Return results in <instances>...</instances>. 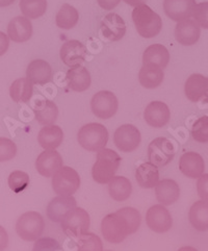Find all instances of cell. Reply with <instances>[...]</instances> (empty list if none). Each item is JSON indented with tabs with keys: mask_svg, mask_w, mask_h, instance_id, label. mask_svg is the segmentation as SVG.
I'll return each mask as SVG.
<instances>
[{
	"mask_svg": "<svg viewBox=\"0 0 208 251\" xmlns=\"http://www.w3.org/2000/svg\"><path fill=\"white\" fill-rule=\"evenodd\" d=\"M179 169L182 174L189 178H199L205 170L203 157L197 152L182 154L179 161Z\"/></svg>",
	"mask_w": 208,
	"mask_h": 251,
	"instance_id": "obj_21",
	"label": "cell"
},
{
	"mask_svg": "<svg viewBox=\"0 0 208 251\" xmlns=\"http://www.w3.org/2000/svg\"><path fill=\"white\" fill-rule=\"evenodd\" d=\"M100 30H101V35L104 39L116 42L120 41L126 33V24L121 16L111 13L101 20Z\"/></svg>",
	"mask_w": 208,
	"mask_h": 251,
	"instance_id": "obj_14",
	"label": "cell"
},
{
	"mask_svg": "<svg viewBox=\"0 0 208 251\" xmlns=\"http://www.w3.org/2000/svg\"><path fill=\"white\" fill-rule=\"evenodd\" d=\"M140 214L133 207H123L105 216L101 223V232L105 241L118 244L127 236L138 231L140 226Z\"/></svg>",
	"mask_w": 208,
	"mask_h": 251,
	"instance_id": "obj_1",
	"label": "cell"
},
{
	"mask_svg": "<svg viewBox=\"0 0 208 251\" xmlns=\"http://www.w3.org/2000/svg\"><path fill=\"white\" fill-rule=\"evenodd\" d=\"M155 195L158 202L162 205H171L179 199L180 189L178 183L173 179L158 181L155 188Z\"/></svg>",
	"mask_w": 208,
	"mask_h": 251,
	"instance_id": "obj_23",
	"label": "cell"
},
{
	"mask_svg": "<svg viewBox=\"0 0 208 251\" xmlns=\"http://www.w3.org/2000/svg\"><path fill=\"white\" fill-rule=\"evenodd\" d=\"M119 107L118 98L111 91H100L91 100V108L100 119H110Z\"/></svg>",
	"mask_w": 208,
	"mask_h": 251,
	"instance_id": "obj_9",
	"label": "cell"
},
{
	"mask_svg": "<svg viewBox=\"0 0 208 251\" xmlns=\"http://www.w3.org/2000/svg\"><path fill=\"white\" fill-rule=\"evenodd\" d=\"M79 187V174L70 167H62L53 175L52 188L57 195H73Z\"/></svg>",
	"mask_w": 208,
	"mask_h": 251,
	"instance_id": "obj_7",
	"label": "cell"
},
{
	"mask_svg": "<svg viewBox=\"0 0 208 251\" xmlns=\"http://www.w3.org/2000/svg\"><path fill=\"white\" fill-rule=\"evenodd\" d=\"M191 137L199 143H208V117L199 118L191 127Z\"/></svg>",
	"mask_w": 208,
	"mask_h": 251,
	"instance_id": "obj_37",
	"label": "cell"
},
{
	"mask_svg": "<svg viewBox=\"0 0 208 251\" xmlns=\"http://www.w3.org/2000/svg\"><path fill=\"white\" fill-rule=\"evenodd\" d=\"M100 7L105 11H111L120 3L121 0H97Z\"/></svg>",
	"mask_w": 208,
	"mask_h": 251,
	"instance_id": "obj_43",
	"label": "cell"
},
{
	"mask_svg": "<svg viewBox=\"0 0 208 251\" xmlns=\"http://www.w3.org/2000/svg\"><path fill=\"white\" fill-rule=\"evenodd\" d=\"M175 156V147L172 142L166 138H156L148 147V158L156 167L169 165Z\"/></svg>",
	"mask_w": 208,
	"mask_h": 251,
	"instance_id": "obj_8",
	"label": "cell"
},
{
	"mask_svg": "<svg viewBox=\"0 0 208 251\" xmlns=\"http://www.w3.org/2000/svg\"><path fill=\"white\" fill-rule=\"evenodd\" d=\"M146 223L154 232L163 233L171 229L173 219L170 212L162 204H156L147 211Z\"/></svg>",
	"mask_w": 208,
	"mask_h": 251,
	"instance_id": "obj_11",
	"label": "cell"
},
{
	"mask_svg": "<svg viewBox=\"0 0 208 251\" xmlns=\"http://www.w3.org/2000/svg\"><path fill=\"white\" fill-rule=\"evenodd\" d=\"M162 68L155 65L144 64L139 73V80L140 85L146 89H155L162 85L163 80Z\"/></svg>",
	"mask_w": 208,
	"mask_h": 251,
	"instance_id": "obj_28",
	"label": "cell"
},
{
	"mask_svg": "<svg viewBox=\"0 0 208 251\" xmlns=\"http://www.w3.org/2000/svg\"><path fill=\"white\" fill-rule=\"evenodd\" d=\"M61 246L58 245L57 242L55 240L45 238V239H41L39 240L35 247H33V250H60Z\"/></svg>",
	"mask_w": 208,
	"mask_h": 251,
	"instance_id": "obj_40",
	"label": "cell"
},
{
	"mask_svg": "<svg viewBox=\"0 0 208 251\" xmlns=\"http://www.w3.org/2000/svg\"><path fill=\"white\" fill-rule=\"evenodd\" d=\"M196 0H164V14L173 21H182L193 17Z\"/></svg>",
	"mask_w": 208,
	"mask_h": 251,
	"instance_id": "obj_13",
	"label": "cell"
},
{
	"mask_svg": "<svg viewBox=\"0 0 208 251\" xmlns=\"http://www.w3.org/2000/svg\"><path fill=\"white\" fill-rule=\"evenodd\" d=\"M26 78L33 85L44 86L52 80V68L44 60H35L29 63L26 69Z\"/></svg>",
	"mask_w": 208,
	"mask_h": 251,
	"instance_id": "obj_22",
	"label": "cell"
},
{
	"mask_svg": "<svg viewBox=\"0 0 208 251\" xmlns=\"http://www.w3.org/2000/svg\"><path fill=\"white\" fill-rule=\"evenodd\" d=\"M61 60L69 68L80 66L86 61L87 48L77 40H69L61 47Z\"/></svg>",
	"mask_w": 208,
	"mask_h": 251,
	"instance_id": "obj_12",
	"label": "cell"
},
{
	"mask_svg": "<svg viewBox=\"0 0 208 251\" xmlns=\"http://www.w3.org/2000/svg\"><path fill=\"white\" fill-rule=\"evenodd\" d=\"M63 167V158L54 149H46L36 161L37 171L44 177H51Z\"/></svg>",
	"mask_w": 208,
	"mask_h": 251,
	"instance_id": "obj_16",
	"label": "cell"
},
{
	"mask_svg": "<svg viewBox=\"0 0 208 251\" xmlns=\"http://www.w3.org/2000/svg\"><path fill=\"white\" fill-rule=\"evenodd\" d=\"M8 245V235L6 230L0 226V250H4Z\"/></svg>",
	"mask_w": 208,
	"mask_h": 251,
	"instance_id": "obj_44",
	"label": "cell"
},
{
	"mask_svg": "<svg viewBox=\"0 0 208 251\" xmlns=\"http://www.w3.org/2000/svg\"><path fill=\"white\" fill-rule=\"evenodd\" d=\"M78 251H101L103 250L102 241L92 232H83L77 238Z\"/></svg>",
	"mask_w": 208,
	"mask_h": 251,
	"instance_id": "obj_35",
	"label": "cell"
},
{
	"mask_svg": "<svg viewBox=\"0 0 208 251\" xmlns=\"http://www.w3.org/2000/svg\"><path fill=\"white\" fill-rule=\"evenodd\" d=\"M170 108L162 101H152L145 108L144 118L150 126L161 128L170 121Z\"/></svg>",
	"mask_w": 208,
	"mask_h": 251,
	"instance_id": "obj_18",
	"label": "cell"
},
{
	"mask_svg": "<svg viewBox=\"0 0 208 251\" xmlns=\"http://www.w3.org/2000/svg\"><path fill=\"white\" fill-rule=\"evenodd\" d=\"M91 219L87 211L81 207H74L62 220V228L68 237L77 239L90 228Z\"/></svg>",
	"mask_w": 208,
	"mask_h": 251,
	"instance_id": "obj_6",
	"label": "cell"
},
{
	"mask_svg": "<svg viewBox=\"0 0 208 251\" xmlns=\"http://www.w3.org/2000/svg\"><path fill=\"white\" fill-rule=\"evenodd\" d=\"M7 36L16 43H23L32 36V24L25 16L15 17L7 26Z\"/></svg>",
	"mask_w": 208,
	"mask_h": 251,
	"instance_id": "obj_20",
	"label": "cell"
},
{
	"mask_svg": "<svg viewBox=\"0 0 208 251\" xmlns=\"http://www.w3.org/2000/svg\"><path fill=\"white\" fill-rule=\"evenodd\" d=\"M79 14L74 6L65 3L55 17V23L62 29H71L78 23Z\"/></svg>",
	"mask_w": 208,
	"mask_h": 251,
	"instance_id": "obj_33",
	"label": "cell"
},
{
	"mask_svg": "<svg viewBox=\"0 0 208 251\" xmlns=\"http://www.w3.org/2000/svg\"><path fill=\"white\" fill-rule=\"evenodd\" d=\"M45 229V221L41 214L37 212H27L20 216L16 223V231L24 241H36Z\"/></svg>",
	"mask_w": 208,
	"mask_h": 251,
	"instance_id": "obj_5",
	"label": "cell"
},
{
	"mask_svg": "<svg viewBox=\"0 0 208 251\" xmlns=\"http://www.w3.org/2000/svg\"><path fill=\"white\" fill-rule=\"evenodd\" d=\"M33 83L28 78L16 79L10 88V95L15 102H27L33 93Z\"/></svg>",
	"mask_w": 208,
	"mask_h": 251,
	"instance_id": "obj_32",
	"label": "cell"
},
{
	"mask_svg": "<svg viewBox=\"0 0 208 251\" xmlns=\"http://www.w3.org/2000/svg\"><path fill=\"white\" fill-rule=\"evenodd\" d=\"M17 146L7 138H0V162H7L16 156Z\"/></svg>",
	"mask_w": 208,
	"mask_h": 251,
	"instance_id": "obj_38",
	"label": "cell"
},
{
	"mask_svg": "<svg viewBox=\"0 0 208 251\" xmlns=\"http://www.w3.org/2000/svg\"><path fill=\"white\" fill-rule=\"evenodd\" d=\"M123 1L126 2L127 4L131 5V6H138V5H141V4H145L147 0H123Z\"/></svg>",
	"mask_w": 208,
	"mask_h": 251,
	"instance_id": "obj_45",
	"label": "cell"
},
{
	"mask_svg": "<svg viewBox=\"0 0 208 251\" xmlns=\"http://www.w3.org/2000/svg\"><path fill=\"white\" fill-rule=\"evenodd\" d=\"M74 207H76V200L72 195H60L49 202L47 206V216L50 221L62 222L64 217Z\"/></svg>",
	"mask_w": 208,
	"mask_h": 251,
	"instance_id": "obj_19",
	"label": "cell"
},
{
	"mask_svg": "<svg viewBox=\"0 0 208 251\" xmlns=\"http://www.w3.org/2000/svg\"><path fill=\"white\" fill-rule=\"evenodd\" d=\"M36 120L42 125L53 124L58 116V108L53 101H50L47 99H41L36 102L35 107Z\"/></svg>",
	"mask_w": 208,
	"mask_h": 251,
	"instance_id": "obj_27",
	"label": "cell"
},
{
	"mask_svg": "<svg viewBox=\"0 0 208 251\" xmlns=\"http://www.w3.org/2000/svg\"><path fill=\"white\" fill-rule=\"evenodd\" d=\"M141 141L139 130L131 124H124L115 131L114 142L123 152H131L136 150Z\"/></svg>",
	"mask_w": 208,
	"mask_h": 251,
	"instance_id": "obj_10",
	"label": "cell"
},
{
	"mask_svg": "<svg viewBox=\"0 0 208 251\" xmlns=\"http://www.w3.org/2000/svg\"><path fill=\"white\" fill-rule=\"evenodd\" d=\"M16 0H0V7H6L13 4Z\"/></svg>",
	"mask_w": 208,
	"mask_h": 251,
	"instance_id": "obj_46",
	"label": "cell"
},
{
	"mask_svg": "<svg viewBox=\"0 0 208 251\" xmlns=\"http://www.w3.org/2000/svg\"><path fill=\"white\" fill-rule=\"evenodd\" d=\"M66 80L68 88L75 92L87 91L92 82L90 72L82 66H76L70 68V70L67 72Z\"/></svg>",
	"mask_w": 208,
	"mask_h": 251,
	"instance_id": "obj_24",
	"label": "cell"
},
{
	"mask_svg": "<svg viewBox=\"0 0 208 251\" xmlns=\"http://www.w3.org/2000/svg\"><path fill=\"white\" fill-rule=\"evenodd\" d=\"M200 35H201V29L199 24L190 18L179 21L175 27V38L178 43L183 46L196 44L199 41Z\"/></svg>",
	"mask_w": 208,
	"mask_h": 251,
	"instance_id": "obj_17",
	"label": "cell"
},
{
	"mask_svg": "<svg viewBox=\"0 0 208 251\" xmlns=\"http://www.w3.org/2000/svg\"><path fill=\"white\" fill-rule=\"evenodd\" d=\"M20 10L29 19H38L47 11V0H20Z\"/></svg>",
	"mask_w": 208,
	"mask_h": 251,
	"instance_id": "obj_34",
	"label": "cell"
},
{
	"mask_svg": "<svg viewBox=\"0 0 208 251\" xmlns=\"http://www.w3.org/2000/svg\"><path fill=\"white\" fill-rule=\"evenodd\" d=\"M121 163V157L112 149L103 148L99 150L97 161L92 169V175L96 182L105 185L115 176Z\"/></svg>",
	"mask_w": 208,
	"mask_h": 251,
	"instance_id": "obj_3",
	"label": "cell"
},
{
	"mask_svg": "<svg viewBox=\"0 0 208 251\" xmlns=\"http://www.w3.org/2000/svg\"><path fill=\"white\" fill-rule=\"evenodd\" d=\"M198 195L208 201V174H202L197 182Z\"/></svg>",
	"mask_w": 208,
	"mask_h": 251,
	"instance_id": "obj_41",
	"label": "cell"
},
{
	"mask_svg": "<svg viewBox=\"0 0 208 251\" xmlns=\"http://www.w3.org/2000/svg\"><path fill=\"white\" fill-rule=\"evenodd\" d=\"M185 92L190 101L208 103V77L202 74H191L185 81Z\"/></svg>",
	"mask_w": 208,
	"mask_h": 251,
	"instance_id": "obj_15",
	"label": "cell"
},
{
	"mask_svg": "<svg viewBox=\"0 0 208 251\" xmlns=\"http://www.w3.org/2000/svg\"><path fill=\"white\" fill-rule=\"evenodd\" d=\"M108 192L116 201H125L132 193L131 182L124 176H114L108 182Z\"/></svg>",
	"mask_w": 208,
	"mask_h": 251,
	"instance_id": "obj_31",
	"label": "cell"
},
{
	"mask_svg": "<svg viewBox=\"0 0 208 251\" xmlns=\"http://www.w3.org/2000/svg\"><path fill=\"white\" fill-rule=\"evenodd\" d=\"M188 220L196 230H208V201L202 199L191 205L188 213Z\"/></svg>",
	"mask_w": 208,
	"mask_h": 251,
	"instance_id": "obj_25",
	"label": "cell"
},
{
	"mask_svg": "<svg viewBox=\"0 0 208 251\" xmlns=\"http://www.w3.org/2000/svg\"><path fill=\"white\" fill-rule=\"evenodd\" d=\"M8 187L15 193H21L29 185V176L27 173L16 170L13 171L8 176Z\"/></svg>",
	"mask_w": 208,
	"mask_h": 251,
	"instance_id": "obj_36",
	"label": "cell"
},
{
	"mask_svg": "<svg viewBox=\"0 0 208 251\" xmlns=\"http://www.w3.org/2000/svg\"><path fill=\"white\" fill-rule=\"evenodd\" d=\"M136 178L139 185L144 189H152L160 181L157 167L151 163H144L136 171Z\"/></svg>",
	"mask_w": 208,
	"mask_h": 251,
	"instance_id": "obj_30",
	"label": "cell"
},
{
	"mask_svg": "<svg viewBox=\"0 0 208 251\" xmlns=\"http://www.w3.org/2000/svg\"><path fill=\"white\" fill-rule=\"evenodd\" d=\"M193 17L199 26L208 29V1L196 4Z\"/></svg>",
	"mask_w": 208,
	"mask_h": 251,
	"instance_id": "obj_39",
	"label": "cell"
},
{
	"mask_svg": "<svg viewBox=\"0 0 208 251\" xmlns=\"http://www.w3.org/2000/svg\"><path fill=\"white\" fill-rule=\"evenodd\" d=\"M132 20L139 35L146 39L156 37L162 28L161 16L146 3L135 7L132 12Z\"/></svg>",
	"mask_w": 208,
	"mask_h": 251,
	"instance_id": "obj_2",
	"label": "cell"
},
{
	"mask_svg": "<svg viewBox=\"0 0 208 251\" xmlns=\"http://www.w3.org/2000/svg\"><path fill=\"white\" fill-rule=\"evenodd\" d=\"M77 140L82 148L89 151H99L107 144L108 131L102 124L89 123L79 129Z\"/></svg>",
	"mask_w": 208,
	"mask_h": 251,
	"instance_id": "obj_4",
	"label": "cell"
},
{
	"mask_svg": "<svg viewBox=\"0 0 208 251\" xmlns=\"http://www.w3.org/2000/svg\"><path fill=\"white\" fill-rule=\"evenodd\" d=\"M64 140V132L57 125L49 124L42 128L39 132L38 141L44 149H55L62 144Z\"/></svg>",
	"mask_w": 208,
	"mask_h": 251,
	"instance_id": "obj_26",
	"label": "cell"
},
{
	"mask_svg": "<svg viewBox=\"0 0 208 251\" xmlns=\"http://www.w3.org/2000/svg\"><path fill=\"white\" fill-rule=\"evenodd\" d=\"M170 62L169 50L162 44H153L149 46L143 54V64L155 65L165 68Z\"/></svg>",
	"mask_w": 208,
	"mask_h": 251,
	"instance_id": "obj_29",
	"label": "cell"
},
{
	"mask_svg": "<svg viewBox=\"0 0 208 251\" xmlns=\"http://www.w3.org/2000/svg\"><path fill=\"white\" fill-rule=\"evenodd\" d=\"M10 46V38L4 32L0 31V56H2Z\"/></svg>",
	"mask_w": 208,
	"mask_h": 251,
	"instance_id": "obj_42",
	"label": "cell"
}]
</instances>
